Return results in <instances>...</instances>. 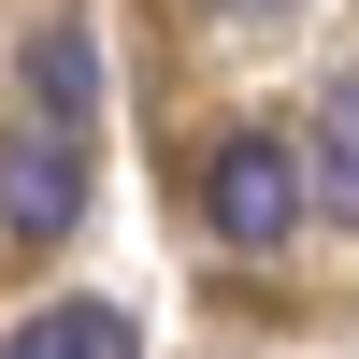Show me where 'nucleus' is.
I'll list each match as a JSON object with an SVG mask.
<instances>
[{
    "instance_id": "5",
    "label": "nucleus",
    "mask_w": 359,
    "mask_h": 359,
    "mask_svg": "<svg viewBox=\"0 0 359 359\" xmlns=\"http://www.w3.org/2000/svg\"><path fill=\"white\" fill-rule=\"evenodd\" d=\"M29 115H57V130L101 115V43H86V29H43V43H29Z\"/></svg>"
},
{
    "instance_id": "2",
    "label": "nucleus",
    "mask_w": 359,
    "mask_h": 359,
    "mask_svg": "<svg viewBox=\"0 0 359 359\" xmlns=\"http://www.w3.org/2000/svg\"><path fill=\"white\" fill-rule=\"evenodd\" d=\"M86 216V130H57V115H0V245H57V230Z\"/></svg>"
},
{
    "instance_id": "1",
    "label": "nucleus",
    "mask_w": 359,
    "mask_h": 359,
    "mask_svg": "<svg viewBox=\"0 0 359 359\" xmlns=\"http://www.w3.org/2000/svg\"><path fill=\"white\" fill-rule=\"evenodd\" d=\"M302 216H316V172H302V144H273V130H230L216 158H201V230H216L230 259H273Z\"/></svg>"
},
{
    "instance_id": "3",
    "label": "nucleus",
    "mask_w": 359,
    "mask_h": 359,
    "mask_svg": "<svg viewBox=\"0 0 359 359\" xmlns=\"http://www.w3.org/2000/svg\"><path fill=\"white\" fill-rule=\"evenodd\" d=\"M0 359H144V316L130 302H43L0 331Z\"/></svg>"
},
{
    "instance_id": "4",
    "label": "nucleus",
    "mask_w": 359,
    "mask_h": 359,
    "mask_svg": "<svg viewBox=\"0 0 359 359\" xmlns=\"http://www.w3.org/2000/svg\"><path fill=\"white\" fill-rule=\"evenodd\" d=\"M302 172H316V216H345V230H359V72H331V86H316Z\"/></svg>"
},
{
    "instance_id": "6",
    "label": "nucleus",
    "mask_w": 359,
    "mask_h": 359,
    "mask_svg": "<svg viewBox=\"0 0 359 359\" xmlns=\"http://www.w3.org/2000/svg\"><path fill=\"white\" fill-rule=\"evenodd\" d=\"M216 15H230V29H273V15H287V0H216Z\"/></svg>"
}]
</instances>
